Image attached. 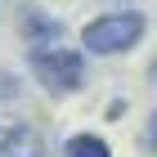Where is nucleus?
I'll return each mask as SVG.
<instances>
[{"label": "nucleus", "mask_w": 157, "mask_h": 157, "mask_svg": "<svg viewBox=\"0 0 157 157\" xmlns=\"http://www.w3.org/2000/svg\"><path fill=\"white\" fill-rule=\"evenodd\" d=\"M27 67L36 81L54 94H72L85 85V54L81 49H59V45H32L27 49Z\"/></svg>", "instance_id": "nucleus-1"}, {"label": "nucleus", "mask_w": 157, "mask_h": 157, "mask_svg": "<svg viewBox=\"0 0 157 157\" xmlns=\"http://www.w3.org/2000/svg\"><path fill=\"white\" fill-rule=\"evenodd\" d=\"M144 32H148V23H144V13H135V9L103 13L94 23H85L81 49H90V54H126V49H135L144 40Z\"/></svg>", "instance_id": "nucleus-2"}, {"label": "nucleus", "mask_w": 157, "mask_h": 157, "mask_svg": "<svg viewBox=\"0 0 157 157\" xmlns=\"http://www.w3.org/2000/svg\"><path fill=\"white\" fill-rule=\"evenodd\" d=\"M0 157H45V139L23 121H0Z\"/></svg>", "instance_id": "nucleus-3"}, {"label": "nucleus", "mask_w": 157, "mask_h": 157, "mask_svg": "<svg viewBox=\"0 0 157 157\" xmlns=\"http://www.w3.org/2000/svg\"><path fill=\"white\" fill-rule=\"evenodd\" d=\"M23 32H27L32 45H54V40L63 36V23H59V18H49V13H27Z\"/></svg>", "instance_id": "nucleus-4"}, {"label": "nucleus", "mask_w": 157, "mask_h": 157, "mask_svg": "<svg viewBox=\"0 0 157 157\" xmlns=\"http://www.w3.org/2000/svg\"><path fill=\"white\" fill-rule=\"evenodd\" d=\"M63 157H112V148L99 139V135H72L63 144Z\"/></svg>", "instance_id": "nucleus-5"}, {"label": "nucleus", "mask_w": 157, "mask_h": 157, "mask_svg": "<svg viewBox=\"0 0 157 157\" xmlns=\"http://www.w3.org/2000/svg\"><path fill=\"white\" fill-rule=\"evenodd\" d=\"M18 94V76L13 72H0V99H13Z\"/></svg>", "instance_id": "nucleus-6"}]
</instances>
